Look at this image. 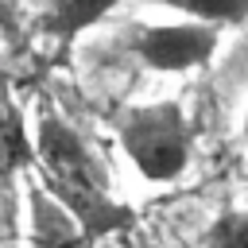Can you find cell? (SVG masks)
Returning a JSON list of instances; mask_svg holds the SVG:
<instances>
[{
	"label": "cell",
	"instance_id": "8",
	"mask_svg": "<svg viewBox=\"0 0 248 248\" xmlns=\"http://www.w3.org/2000/svg\"><path fill=\"white\" fill-rule=\"evenodd\" d=\"M205 248H248V209L244 213H221L205 229Z\"/></svg>",
	"mask_w": 248,
	"mask_h": 248
},
{
	"label": "cell",
	"instance_id": "3",
	"mask_svg": "<svg viewBox=\"0 0 248 248\" xmlns=\"http://www.w3.org/2000/svg\"><path fill=\"white\" fill-rule=\"evenodd\" d=\"M221 43V31L213 23H155V27H136L132 35V54L159 70V74H186L202 70Z\"/></svg>",
	"mask_w": 248,
	"mask_h": 248
},
{
	"label": "cell",
	"instance_id": "10",
	"mask_svg": "<svg viewBox=\"0 0 248 248\" xmlns=\"http://www.w3.org/2000/svg\"><path fill=\"white\" fill-rule=\"evenodd\" d=\"M4 248H12V244H4Z\"/></svg>",
	"mask_w": 248,
	"mask_h": 248
},
{
	"label": "cell",
	"instance_id": "5",
	"mask_svg": "<svg viewBox=\"0 0 248 248\" xmlns=\"http://www.w3.org/2000/svg\"><path fill=\"white\" fill-rule=\"evenodd\" d=\"M35 163V143L27 136L23 112L12 105L8 93H0V182L8 186L19 170Z\"/></svg>",
	"mask_w": 248,
	"mask_h": 248
},
{
	"label": "cell",
	"instance_id": "2",
	"mask_svg": "<svg viewBox=\"0 0 248 248\" xmlns=\"http://www.w3.org/2000/svg\"><path fill=\"white\" fill-rule=\"evenodd\" d=\"M120 147L147 182H174L190 163V120L178 101L136 105L116 120Z\"/></svg>",
	"mask_w": 248,
	"mask_h": 248
},
{
	"label": "cell",
	"instance_id": "4",
	"mask_svg": "<svg viewBox=\"0 0 248 248\" xmlns=\"http://www.w3.org/2000/svg\"><path fill=\"white\" fill-rule=\"evenodd\" d=\"M93 244L97 240L46 186H31V248H93Z\"/></svg>",
	"mask_w": 248,
	"mask_h": 248
},
{
	"label": "cell",
	"instance_id": "7",
	"mask_svg": "<svg viewBox=\"0 0 248 248\" xmlns=\"http://www.w3.org/2000/svg\"><path fill=\"white\" fill-rule=\"evenodd\" d=\"M163 4L198 23H213V27L248 19V0H163Z\"/></svg>",
	"mask_w": 248,
	"mask_h": 248
},
{
	"label": "cell",
	"instance_id": "9",
	"mask_svg": "<svg viewBox=\"0 0 248 248\" xmlns=\"http://www.w3.org/2000/svg\"><path fill=\"white\" fill-rule=\"evenodd\" d=\"M244 140H248V116H244Z\"/></svg>",
	"mask_w": 248,
	"mask_h": 248
},
{
	"label": "cell",
	"instance_id": "1",
	"mask_svg": "<svg viewBox=\"0 0 248 248\" xmlns=\"http://www.w3.org/2000/svg\"><path fill=\"white\" fill-rule=\"evenodd\" d=\"M35 163L43 170V186L78 217V225L101 240L112 232H128L136 213L112 198L105 167L89 155L85 140L54 112L43 108L35 124Z\"/></svg>",
	"mask_w": 248,
	"mask_h": 248
},
{
	"label": "cell",
	"instance_id": "6",
	"mask_svg": "<svg viewBox=\"0 0 248 248\" xmlns=\"http://www.w3.org/2000/svg\"><path fill=\"white\" fill-rule=\"evenodd\" d=\"M120 0H50L46 16H43V31L50 39H58L62 46H70L89 23L105 19Z\"/></svg>",
	"mask_w": 248,
	"mask_h": 248
}]
</instances>
